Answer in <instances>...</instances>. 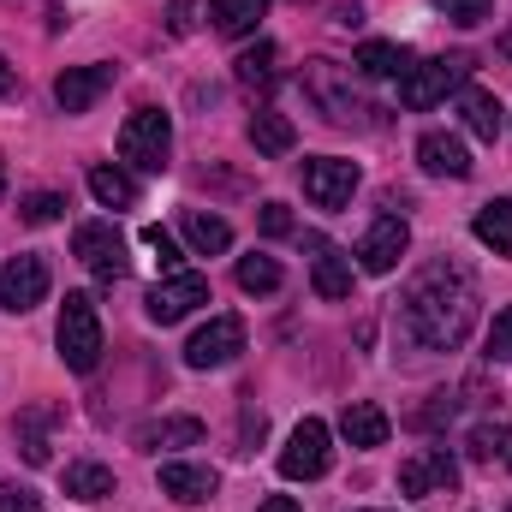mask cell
Wrapping results in <instances>:
<instances>
[{"label":"cell","mask_w":512,"mask_h":512,"mask_svg":"<svg viewBox=\"0 0 512 512\" xmlns=\"http://www.w3.org/2000/svg\"><path fill=\"white\" fill-rule=\"evenodd\" d=\"M54 346H60V358H66L72 376H90V370L102 364V316H96L90 292H66V304H60V328H54Z\"/></svg>","instance_id":"2"},{"label":"cell","mask_w":512,"mask_h":512,"mask_svg":"<svg viewBox=\"0 0 512 512\" xmlns=\"http://www.w3.org/2000/svg\"><path fill=\"white\" fill-rule=\"evenodd\" d=\"M251 143H256V155H292L298 131H292V120H286V114L262 108V114H251Z\"/></svg>","instance_id":"22"},{"label":"cell","mask_w":512,"mask_h":512,"mask_svg":"<svg viewBox=\"0 0 512 512\" xmlns=\"http://www.w3.org/2000/svg\"><path fill=\"white\" fill-rule=\"evenodd\" d=\"M465 78H471V60H465V54H435V60H417V66H405V78H399V102L423 114V108L447 102L453 90H465Z\"/></svg>","instance_id":"3"},{"label":"cell","mask_w":512,"mask_h":512,"mask_svg":"<svg viewBox=\"0 0 512 512\" xmlns=\"http://www.w3.org/2000/svg\"><path fill=\"white\" fill-rule=\"evenodd\" d=\"M304 251H310V286H316V298L346 304V298H352V286H358V274H352L346 251H334L322 233H310V239H304Z\"/></svg>","instance_id":"13"},{"label":"cell","mask_w":512,"mask_h":512,"mask_svg":"<svg viewBox=\"0 0 512 512\" xmlns=\"http://www.w3.org/2000/svg\"><path fill=\"white\" fill-rule=\"evenodd\" d=\"M143 245L155 251V262H161V274H179V245L161 233V227H143Z\"/></svg>","instance_id":"35"},{"label":"cell","mask_w":512,"mask_h":512,"mask_svg":"<svg viewBox=\"0 0 512 512\" xmlns=\"http://www.w3.org/2000/svg\"><path fill=\"white\" fill-rule=\"evenodd\" d=\"M274 60H280V54H274V42H256V48H245V54L233 60V72H239V84H245V90H274V78H280V72H274Z\"/></svg>","instance_id":"28"},{"label":"cell","mask_w":512,"mask_h":512,"mask_svg":"<svg viewBox=\"0 0 512 512\" xmlns=\"http://www.w3.org/2000/svg\"><path fill=\"white\" fill-rule=\"evenodd\" d=\"M48 423H54V411H48V405L18 417V447H24V459H30V465H48Z\"/></svg>","instance_id":"29"},{"label":"cell","mask_w":512,"mask_h":512,"mask_svg":"<svg viewBox=\"0 0 512 512\" xmlns=\"http://www.w3.org/2000/svg\"><path fill=\"white\" fill-rule=\"evenodd\" d=\"M405 251H411V227L399 215H376L364 245H358V262H364V274H393Z\"/></svg>","instance_id":"14"},{"label":"cell","mask_w":512,"mask_h":512,"mask_svg":"<svg viewBox=\"0 0 512 512\" xmlns=\"http://www.w3.org/2000/svg\"><path fill=\"white\" fill-rule=\"evenodd\" d=\"M66 495L72 501H108L114 495V471L96 465V459H78V465H66Z\"/></svg>","instance_id":"23"},{"label":"cell","mask_w":512,"mask_h":512,"mask_svg":"<svg viewBox=\"0 0 512 512\" xmlns=\"http://www.w3.org/2000/svg\"><path fill=\"white\" fill-rule=\"evenodd\" d=\"M90 197L102 209H131L137 203V179L120 173V167H90Z\"/></svg>","instance_id":"27"},{"label":"cell","mask_w":512,"mask_h":512,"mask_svg":"<svg viewBox=\"0 0 512 512\" xmlns=\"http://www.w3.org/2000/svg\"><path fill=\"white\" fill-rule=\"evenodd\" d=\"M441 417H453V399H447V393H441L435 405H423V411H417V423H423V429H429V423H441Z\"/></svg>","instance_id":"38"},{"label":"cell","mask_w":512,"mask_h":512,"mask_svg":"<svg viewBox=\"0 0 512 512\" xmlns=\"http://www.w3.org/2000/svg\"><path fill=\"white\" fill-rule=\"evenodd\" d=\"M328 465H334L328 423H322V417H304V423L286 435V447H280V477H286V483H316V477H328Z\"/></svg>","instance_id":"4"},{"label":"cell","mask_w":512,"mask_h":512,"mask_svg":"<svg viewBox=\"0 0 512 512\" xmlns=\"http://www.w3.org/2000/svg\"><path fill=\"white\" fill-rule=\"evenodd\" d=\"M304 90H310V96L328 108V120H340V126H352V120L364 114V108L352 102V90H340V66H334V60H316V66L304 72Z\"/></svg>","instance_id":"15"},{"label":"cell","mask_w":512,"mask_h":512,"mask_svg":"<svg viewBox=\"0 0 512 512\" xmlns=\"http://www.w3.org/2000/svg\"><path fill=\"white\" fill-rule=\"evenodd\" d=\"M131 441H137V453H173V447H197L203 441V423L197 417H155Z\"/></svg>","instance_id":"18"},{"label":"cell","mask_w":512,"mask_h":512,"mask_svg":"<svg viewBox=\"0 0 512 512\" xmlns=\"http://www.w3.org/2000/svg\"><path fill=\"white\" fill-rule=\"evenodd\" d=\"M262 12H268V0H209V18L221 36H251Z\"/></svg>","instance_id":"26"},{"label":"cell","mask_w":512,"mask_h":512,"mask_svg":"<svg viewBox=\"0 0 512 512\" xmlns=\"http://www.w3.org/2000/svg\"><path fill=\"white\" fill-rule=\"evenodd\" d=\"M471 233H477L495 256H512V197L483 203V209H477V221H471Z\"/></svg>","instance_id":"21"},{"label":"cell","mask_w":512,"mask_h":512,"mask_svg":"<svg viewBox=\"0 0 512 512\" xmlns=\"http://www.w3.org/2000/svg\"><path fill=\"white\" fill-rule=\"evenodd\" d=\"M471 459H483V465L507 459L512 465V423H477L471 429Z\"/></svg>","instance_id":"30"},{"label":"cell","mask_w":512,"mask_h":512,"mask_svg":"<svg viewBox=\"0 0 512 512\" xmlns=\"http://www.w3.org/2000/svg\"><path fill=\"white\" fill-rule=\"evenodd\" d=\"M429 6H435L441 18H453V24H465V30H471V24H483V18L495 12V0H429Z\"/></svg>","instance_id":"33"},{"label":"cell","mask_w":512,"mask_h":512,"mask_svg":"<svg viewBox=\"0 0 512 512\" xmlns=\"http://www.w3.org/2000/svg\"><path fill=\"white\" fill-rule=\"evenodd\" d=\"M120 155H126L131 167H143V173H161L167 155H173V126H167V114H161V108H137L126 126H120Z\"/></svg>","instance_id":"5"},{"label":"cell","mask_w":512,"mask_h":512,"mask_svg":"<svg viewBox=\"0 0 512 512\" xmlns=\"http://www.w3.org/2000/svg\"><path fill=\"white\" fill-rule=\"evenodd\" d=\"M459 114H465V131H471V137H483V143L501 137V102H495L489 90H465V96H459Z\"/></svg>","instance_id":"25"},{"label":"cell","mask_w":512,"mask_h":512,"mask_svg":"<svg viewBox=\"0 0 512 512\" xmlns=\"http://www.w3.org/2000/svg\"><path fill=\"white\" fill-rule=\"evenodd\" d=\"M245 352V322L239 316H209L191 340H185V364L191 370H227Z\"/></svg>","instance_id":"8"},{"label":"cell","mask_w":512,"mask_h":512,"mask_svg":"<svg viewBox=\"0 0 512 512\" xmlns=\"http://www.w3.org/2000/svg\"><path fill=\"white\" fill-rule=\"evenodd\" d=\"M12 90H18V66H12V60H6V54H0V102H6V96H12Z\"/></svg>","instance_id":"39"},{"label":"cell","mask_w":512,"mask_h":512,"mask_svg":"<svg viewBox=\"0 0 512 512\" xmlns=\"http://www.w3.org/2000/svg\"><path fill=\"white\" fill-rule=\"evenodd\" d=\"M471 322H477V280L453 256L429 262L399 298V334L417 352H459Z\"/></svg>","instance_id":"1"},{"label":"cell","mask_w":512,"mask_h":512,"mask_svg":"<svg viewBox=\"0 0 512 512\" xmlns=\"http://www.w3.org/2000/svg\"><path fill=\"white\" fill-rule=\"evenodd\" d=\"M179 227H185V245H191L197 256H221V251H233V227H227L221 215L185 209V215H179Z\"/></svg>","instance_id":"20"},{"label":"cell","mask_w":512,"mask_h":512,"mask_svg":"<svg viewBox=\"0 0 512 512\" xmlns=\"http://www.w3.org/2000/svg\"><path fill=\"white\" fill-rule=\"evenodd\" d=\"M358 161H346V155H316V161H304V197L316 203V209H346L352 203V191H358Z\"/></svg>","instance_id":"7"},{"label":"cell","mask_w":512,"mask_h":512,"mask_svg":"<svg viewBox=\"0 0 512 512\" xmlns=\"http://www.w3.org/2000/svg\"><path fill=\"white\" fill-rule=\"evenodd\" d=\"M215 489H221V477H215L209 465H179V459L161 465V495H173L179 507H203Z\"/></svg>","instance_id":"17"},{"label":"cell","mask_w":512,"mask_h":512,"mask_svg":"<svg viewBox=\"0 0 512 512\" xmlns=\"http://www.w3.org/2000/svg\"><path fill=\"white\" fill-rule=\"evenodd\" d=\"M417 161H423V173H435V179H465V173H471V155H465V143H459L453 131H423V137H417Z\"/></svg>","instance_id":"16"},{"label":"cell","mask_w":512,"mask_h":512,"mask_svg":"<svg viewBox=\"0 0 512 512\" xmlns=\"http://www.w3.org/2000/svg\"><path fill=\"white\" fill-rule=\"evenodd\" d=\"M48 262L42 256H12L6 268H0V310H12V316H24V310H36L42 298H48Z\"/></svg>","instance_id":"11"},{"label":"cell","mask_w":512,"mask_h":512,"mask_svg":"<svg viewBox=\"0 0 512 512\" xmlns=\"http://www.w3.org/2000/svg\"><path fill=\"white\" fill-rule=\"evenodd\" d=\"M18 215H24L30 227H48V221L66 215V197H60V191H30V197L18 203Z\"/></svg>","instance_id":"32"},{"label":"cell","mask_w":512,"mask_h":512,"mask_svg":"<svg viewBox=\"0 0 512 512\" xmlns=\"http://www.w3.org/2000/svg\"><path fill=\"white\" fill-rule=\"evenodd\" d=\"M352 66H358L364 78H405V66H411V54H405L399 42H364V48L352 54Z\"/></svg>","instance_id":"24"},{"label":"cell","mask_w":512,"mask_h":512,"mask_svg":"<svg viewBox=\"0 0 512 512\" xmlns=\"http://www.w3.org/2000/svg\"><path fill=\"white\" fill-rule=\"evenodd\" d=\"M256 512H304V507H298V501H286V495H268Z\"/></svg>","instance_id":"41"},{"label":"cell","mask_w":512,"mask_h":512,"mask_svg":"<svg viewBox=\"0 0 512 512\" xmlns=\"http://www.w3.org/2000/svg\"><path fill=\"white\" fill-rule=\"evenodd\" d=\"M114 78H120V66H66V72L54 78L60 114H90V108L114 90Z\"/></svg>","instance_id":"12"},{"label":"cell","mask_w":512,"mask_h":512,"mask_svg":"<svg viewBox=\"0 0 512 512\" xmlns=\"http://www.w3.org/2000/svg\"><path fill=\"white\" fill-rule=\"evenodd\" d=\"M489 358L495 364H512V304L495 310V322H489Z\"/></svg>","instance_id":"34"},{"label":"cell","mask_w":512,"mask_h":512,"mask_svg":"<svg viewBox=\"0 0 512 512\" xmlns=\"http://www.w3.org/2000/svg\"><path fill=\"white\" fill-rule=\"evenodd\" d=\"M459 489V465L447 447H423L399 465V495H453Z\"/></svg>","instance_id":"10"},{"label":"cell","mask_w":512,"mask_h":512,"mask_svg":"<svg viewBox=\"0 0 512 512\" xmlns=\"http://www.w3.org/2000/svg\"><path fill=\"white\" fill-rule=\"evenodd\" d=\"M340 435H346L352 447H387L393 423H387L382 405H370V399H352V405L340 411Z\"/></svg>","instance_id":"19"},{"label":"cell","mask_w":512,"mask_h":512,"mask_svg":"<svg viewBox=\"0 0 512 512\" xmlns=\"http://www.w3.org/2000/svg\"><path fill=\"white\" fill-rule=\"evenodd\" d=\"M280 262L274 256H239V286L245 292H256V298H268V292H280Z\"/></svg>","instance_id":"31"},{"label":"cell","mask_w":512,"mask_h":512,"mask_svg":"<svg viewBox=\"0 0 512 512\" xmlns=\"http://www.w3.org/2000/svg\"><path fill=\"white\" fill-rule=\"evenodd\" d=\"M72 256H78L96 280H108V286L126 280V268H131L126 262V239L114 233V221H84V227L72 233Z\"/></svg>","instance_id":"6"},{"label":"cell","mask_w":512,"mask_h":512,"mask_svg":"<svg viewBox=\"0 0 512 512\" xmlns=\"http://www.w3.org/2000/svg\"><path fill=\"white\" fill-rule=\"evenodd\" d=\"M256 221H262V233H268V239H292V209H286V203H262V215H256Z\"/></svg>","instance_id":"36"},{"label":"cell","mask_w":512,"mask_h":512,"mask_svg":"<svg viewBox=\"0 0 512 512\" xmlns=\"http://www.w3.org/2000/svg\"><path fill=\"white\" fill-rule=\"evenodd\" d=\"M0 191H6V167H0Z\"/></svg>","instance_id":"42"},{"label":"cell","mask_w":512,"mask_h":512,"mask_svg":"<svg viewBox=\"0 0 512 512\" xmlns=\"http://www.w3.org/2000/svg\"><path fill=\"white\" fill-rule=\"evenodd\" d=\"M197 304H209V280H203V274H167V280H161V286H149V298H143L149 322H161V328L185 322Z\"/></svg>","instance_id":"9"},{"label":"cell","mask_w":512,"mask_h":512,"mask_svg":"<svg viewBox=\"0 0 512 512\" xmlns=\"http://www.w3.org/2000/svg\"><path fill=\"white\" fill-rule=\"evenodd\" d=\"M0 512H42V495L18 489V483H0Z\"/></svg>","instance_id":"37"},{"label":"cell","mask_w":512,"mask_h":512,"mask_svg":"<svg viewBox=\"0 0 512 512\" xmlns=\"http://www.w3.org/2000/svg\"><path fill=\"white\" fill-rule=\"evenodd\" d=\"M191 30V0H173V36H185Z\"/></svg>","instance_id":"40"}]
</instances>
